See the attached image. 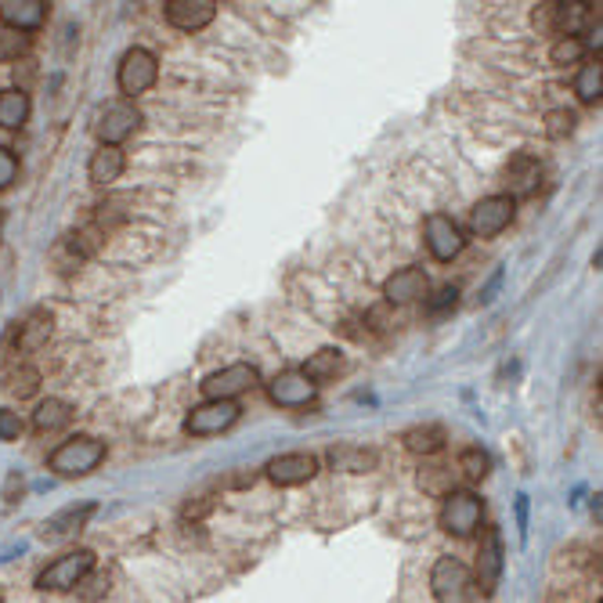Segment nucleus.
Returning <instances> with one entry per match:
<instances>
[{
    "instance_id": "nucleus-13",
    "label": "nucleus",
    "mask_w": 603,
    "mask_h": 603,
    "mask_svg": "<svg viewBox=\"0 0 603 603\" xmlns=\"http://www.w3.org/2000/svg\"><path fill=\"white\" fill-rule=\"evenodd\" d=\"M163 15L181 33H200L217 19V4L214 0H166Z\"/></svg>"
},
{
    "instance_id": "nucleus-9",
    "label": "nucleus",
    "mask_w": 603,
    "mask_h": 603,
    "mask_svg": "<svg viewBox=\"0 0 603 603\" xmlns=\"http://www.w3.org/2000/svg\"><path fill=\"white\" fill-rule=\"evenodd\" d=\"M138 127H141V109H138L134 101L123 98V101H112L109 109L98 116L95 134H98L101 146H116V149H120Z\"/></svg>"
},
{
    "instance_id": "nucleus-16",
    "label": "nucleus",
    "mask_w": 603,
    "mask_h": 603,
    "mask_svg": "<svg viewBox=\"0 0 603 603\" xmlns=\"http://www.w3.org/2000/svg\"><path fill=\"white\" fill-rule=\"evenodd\" d=\"M427 290H430V279L423 268H401L384 282L387 304H412V300H423Z\"/></svg>"
},
{
    "instance_id": "nucleus-6",
    "label": "nucleus",
    "mask_w": 603,
    "mask_h": 603,
    "mask_svg": "<svg viewBox=\"0 0 603 603\" xmlns=\"http://www.w3.org/2000/svg\"><path fill=\"white\" fill-rule=\"evenodd\" d=\"M260 384V373L257 365L250 362H235V365H225V369L209 373L203 379V395L206 401H235L246 390H254Z\"/></svg>"
},
{
    "instance_id": "nucleus-35",
    "label": "nucleus",
    "mask_w": 603,
    "mask_h": 603,
    "mask_svg": "<svg viewBox=\"0 0 603 603\" xmlns=\"http://www.w3.org/2000/svg\"><path fill=\"white\" fill-rule=\"evenodd\" d=\"M535 25H539L542 33H553V25H557V4L553 0H546V4L535 8Z\"/></svg>"
},
{
    "instance_id": "nucleus-23",
    "label": "nucleus",
    "mask_w": 603,
    "mask_h": 603,
    "mask_svg": "<svg viewBox=\"0 0 603 603\" xmlns=\"http://www.w3.org/2000/svg\"><path fill=\"white\" fill-rule=\"evenodd\" d=\"M73 419V405L62 401V398H47L36 405L33 412V430H41V434H55V430H62L65 423Z\"/></svg>"
},
{
    "instance_id": "nucleus-1",
    "label": "nucleus",
    "mask_w": 603,
    "mask_h": 603,
    "mask_svg": "<svg viewBox=\"0 0 603 603\" xmlns=\"http://www.w3.org/2000/svg\"><path fill=\"white\" fill-rule=\"evenodd\" d=\"M101 459H105V441L90 438V434H76L51 452L47 466L55 470L58 477H84L90 470H98Z\"/></svg>"
},
{
    "instance_id": "nucleus-28",
    "label": "nucleus",
    "mask_w": 603,
    "mask_h": 603,
    "mask_svg": "<svg viewBox=\"0 0 603 603\" xmlns=\"http://www.w3.org/2000/svg\"><path fill=\"white\" fill-rule=\"evenodd\" d=\"M585 58V41L579 36H557V44L549 47V62L553 65H574Z\"/></svg>"
},
{
    "instance_id": "nucleus-37",
    "label": "nucleus",
    "mask_w": 603,
    "mask_h": 603,
    "mask_svg": "<svg viewBox=\"0 0 603 603\" xmlns=\"http://www.w3.org/2000/svg\"><path fill=\"white\" fill-rule=\"evenodd\" d=\"M0 603H4V596H0Z\"/></svg>"
},
{
    "instance_id": "nucleus-14",
    "label": "nucleus",
    "mask_w": 603,
    "mask_h": 603,
    "mask_svg": "<svg viewBox=\"0 0 603 603\" xmlns=\"http://www.w3.org/2000/svg\"><path fill=\"white\" fill-rule=\"evenodd\" d=\"M319 474V459L311 452H286L274 455L268 463V477L279 484V488H297V484H308Z\"/></svg>"
},
{
    "instance_id": "nucleus-3",
    "label": "nucleus",
    "mask_w": 603,
    "mask_h": 603,
    "mask_svg": "<svg viewBox=\"0 0 603 603\" xmlns=\"http://www.w3.org/2000/svg\"><path fill=\"white\" fill-rule=\"evenodd\" d=\"M95 571V553L90 549H69L58 560H51L47 568L36 574V589H51V593H65V589H76L87 574Z\"/></svg>"
},
{
    "instance_id": "nucleus-29",
    "label": "nucleus",
    "mask_w": 603,
    "mask_h": 603,
    "mask_svg": "<svg viewBox=\"0 0 603 603\" xmlns=\"http://www.w3.org/2000/svg\"><path fill=\"white\" fill-rule=\"evenodd\" d=\"M574 123H579V120H574L571 109H549L546 112V138L549 141H563L574 130Z\"/></svg>"
},
{
    "instance_id": "nucleus-21",
    "label": "nucleus",
    "mask_w": 603,
    "mask_h": 603,
    "mask_svg": "<svg viewBox=\"0 0 603 603\" xmlns=\"http://www.w3.org/2000/svg\"><path fill=\"white\" fill-rule=\"evenodd\" d=\"M300 373H304L314 387H322L325 379H336L340 373H344V354L333 351V347H322L319 354H311Z\"/></svg>"
},
{
    "instance_id": "nucleus-18",
    "label": "nucleus",
    "mask_w": 603,
    "mask_h": 603,
    "mask_svg": "<svg viewBox=\"0 0 603 603\" xmlns=\"http://www.w3.org/2000/svg\"><path fill=\"white\" fill-rule=\"evenodd\" d=\"M123 166H127L123 149H116V146H98V152L90 155V163H87V177H90V185L109 189L112 181H120Z\"/></svg>"
},
{
    "instance_id": "nucleus-31",
    "label": "nucleus",
    "mask_w": 603,
    "mask_h": 603,
    "mask_svg": "<svg viewBox=\"0 0 603 603\" xmlns=\"http://www.w3.org/2000/svg\"><path fill=\"white\" fill-rule=\"evenodd\" d=\"M488 466H492V459L481 449H466L463 455H459V470H463L470 481H481L484 474H488Z\"/></svg>"
},
{
    "instance_id": "nucleus-8",
    "label": "nucleus",
    "mask_w": 603,
    "mask_h": 603,
    "mask_svg": "<svg viewBox=\"0 0 603 603\" xmlns=\"http://www.w3.org/2000/svg\"><path fill=\"white\" fill-rule=\"evenodd\" d=\"M517 214V203L509 200V195H484V200L470 209V231L477 235V239H495L499 231L509 228V220Z\"/></svg>"
},
{
    "instance_id": "nucleus-10",
    "label": "nucleus",
    "mask_w": 603,
    "mask_h": 603,
    "mask_svg": "<svg viewBox=\"0 0 603 603\" xmlns=\"http://www.w3.org/2000/svg\"><path fill=\"white\" fill-rule=\"evenodd\" d=\"M423 235H427V250L434 260H441V265H449V260H455L459 254H463V228L455 225V220L449 214H430L423 220Z\"/></svg>"
},
{
    "instance_id": "nucleus-2",
    "label": "nucleus",
    "mask_w": 603,
    "mask_h": 603,
    "mask_svg": "<svg viewBox=\"0 0 603 603\" xmlns=\"http://www.w3.org/2000/svg\"><path fill=\"white\" fill-rule=\"evenodd\" d=\"M430 593H434L438 603H474L477 585L463 560L441 557L434 563V571H430Z\"/></svg>"
},
{
    "instance_id": "nucleus-15",
    "label": "nucleus",
    "mask_w": 603,
    "mask_h": 603,
    "mask_svg": "<svg viewBox=\"0 0 603 603\" xmlns=\"http://www.w3.org/2000/svg\"><path fill=\"white\" fill-rule=\"evenodd\" d=\"M503 181H506V192H503V195H509V200L517 203L520 195H531L535 189H539V181H542V163L535 160L531 152H520V155H514V160L506 163Z\"/></svg>"
},
{
    "instance_id": "nucleus-33",
    "label": "nucleus",
    "mask_w": 603,
    "mask_h": 603,
    "mask_svg": "<svg viewBox=\"0 0 603 603\" xmlns=\"http://www.w3.org/2000/svg\"><path fill=\"white\" fill-rule=\"evenodd\" d=\"M19 177V155L8 146H0V189H8Z\"/></svg>"
},
{
    "instance_id": "nucleus-12",
    "label": "nucleus",
    "mask_w": 603,
    "mask_h": 603,
    "mask_svg": "<svg viewBox=\"0 0 603 603\" xmlns=\"http://www.w3.org/2000/svg\"><path fill=\"white\" fill-rule=\"evenodd\" d=\"M503 535L499 528H488L481 539V553H477V574H474V585L481 589L484 596H492L499 589L503 579Z\"/></svg>"
},
{
    "instance_id": "nucleus-19",
    "label": "nucleus",
    "mask_w": 603,
    "mask_h": 603,
    "mask_svg": "<svg viewBox=\"0 0 603 603\" xmlns=\"http://www.w3.org/2000/svg\"><path fill=\"white\" fill-rule=\"evenodd\" d=\"M325 459H330L333 470H344V474H365L379 463V455L373 449H362V444H336Z\"/></svg>"
},
{
    "instance_id": "nucleus-36",
    "label": "nucleus",
    "mask_w": 603,
    "mask_h": 603,
    "mask_svg": "<svg viewBox=\"0 0 603 603\" xmlns=\"http://www.w3.org/2000/svg\"><path fill=\"white\" fill-rule=\"evenodd\" d=\"M455 297H459V290H455V286H444V290L438 293V300H434V304H430V311H434V314H441L444 308H455Z\"/></svg>"
},
{
    "instance_id": "nucleus-4",
    "label": "nucleus",
    "mask_w": 603,
    "mask_h": 603,
    "mask_svg": "<svg viewBox=\"0 0 603 603\" xmlns=\"http://www.w3.org/2000/svg\"><path fill=\"white\" fill-rule=\"evenodd\" d=\"M155 80H160V58H155L149 47H130L120 58V69H116V84H120L127 101L152 90Z\"/></svg>"
},
{
    "instance_id": "nucleus-30",
    "label": "nucleus",
    "mask_w": 603,
    "mask_h": 603,
    "mask_svg": "<svg viewBox=\"0 0 603 603\" xmlns=\"http://www.w3.org/2000/svg\"><path fill=\"white\" fill-rule=\"evenodd\" d=\"M36 387H41V373L30 369V365H22L19 373H11V376H8V395H15V398H30V395H36Z\"/></svg>"
},
{
    "instance_id": "nucleus-20",
    "label": "nucleus",
    "mask_w": 603,
    "mask_h": 603,
    "mask_svg": "<svg viewBox=\"0 0 603 603\" xmlns=\"http://www.w3.org/2000/svg\"><path fill=\"white\" fill-rule=\"evenodd\" d=\"M47 336H51V311L36 308V311H30V314L22 319L15 344H19V351L30 354V351H36V347H44V344H47Z\"/></svg>"
},
{
    "instance_id": "nucleus-26",
    "label": "nucleus",
    "mask_w": 603,
    "mask_h": 603,
    "mask_svg": "<svg viewBox=\"0 0 603 603\" xmlns=\"http://www.w3.org/2000/svg\"><path fill=\"white\" fill-rule=\"evenodd\" d=\"M589 4H557V25L553 33L557 36H579L585 25H589Z\"/></svg>"
},
{
    "instance_id": "nucleus-24",
    "label": "nucleus",
    "mask_w": 603,
    "mask_h": 603,
    "mask_svg": "<svg viewBox=\"0 0 603 603\" xmlns=\"http://www.w3.org/2000/svg\"><path fill=\"white\" fill-rule=\"evenodd\" d=\"M95 514V503H84V506H69V509H62V514H55L47 520V531L51 539H62V535H73V531H80L87 517Z\"/></svg>"
},
{
    "instance_id": "nucleus-27",
    "label": "nucleus",
    "mask_w": 603,
    "mask_h": 603,
    "mask_svg": "<svg viewBox=\"0 0 603 603\" xmlns=\"http://www.w3.org/2000/svg\"><path fill=\"white\" fill-rule=\"evenodd\" d=\"M600 90H603V65L585 62L579 76H574V95H579L585 105H593V101H600Z\"/></svg>"
},
{
    "instance_id": "nucleus-22",
    "label": "nucleus",
    "mask_w": 603,
    "mask_h": 603,
    "mask_svg": "<svg viewBox=\"0 0 603 603\" xmlns=\"http://www.w3.org/2000/svg\"><path fill=\"white\" fill-rule=\"evenodd\" d=\"M25 120H30V95H25L22 87L0 90V127L19 130Z\"/></svg>"
},
{
    "instance_id": "nucleus-11",
    "label": "nucleus",
    "mask_w": 603,
    "mask_h": 603,
    "mask_svg": "<svg viewBox=\"0 0 603 603\" xmlns=\"http://www.w3.org/2000/svg\"><path fill=\"white\" fill-rule=\"evenodd\" d=\"M268 398L274 405H282V409H304V405L319 398V387H314L300 369H286L268 384Z\"/></svg>"
},
{
    "instance_id": "nucleus-7",
    "label": "nucleus",
    "mask_w": 603,
    "mask_h": 603,
    "mask_svg": "<svg viewBox=\"0 0 603 603\" xmlns=\"http://www.w3.org/2000/svg\"><path fill=\"white\" fill-rule=\"evenodd\" d=\"M239 416H243L239 401H203L189 412L185 430L192 438H214L239 423Z\"/></svg>"
},
{
    "instance_id": "nucleus-17",
    "label": "nucleus",
    "mask_w": 603,
    "mask_h": 603,
    "mask_svg": "<svg viewBox=\"0 0 603 603\" xmlns=\"http://www.w3.org/2000/svg\"><path fill=\"white\" fill-rule=\"evenodd\" d=\"M44 19H47V4H44V0H4V4H0V22H4L11 33H33V30H41Z\"/></svg>"
},
{
    "instance_id": "nucleus-5",
    "label": "nucleus",
    "mask_w": 603,
    "mask_h": 603,
    "mask_svg": "<svg viewBox=\"0 0 603 603\" xmlns=\"http://www.w3.org/2000/svg\"><path fill=\"white\" fill-rule=\"evenodd\" d=\"M484 520V503L477 499L474 492H449L441 503V528L455 535V539H470L477 535Z\"/></svg>"
},
{
    "instance_id": "nucleus-25",
    "label": "nucleus",
    "mask_w": 603,
    "mask_h": 603,
    "mask_svg": "<svg viewBox=\"0 0 603 603\" xmlns=\"http://www.w3.org/2000/svg\"><path fill=\"white\" fill-rule=\"evenodd\" d=\"M441 444H444V430L438 423L412 427L409 434H405V449L416 455H434V452H441Z\"/></svg>"
},
{
    "instance_id": "nucleus-34",
    "label": "nucleus",
    "mask_w": 603,
    "mask_h": 603,
    "mask_svg": "<svg viewBox=\"0 0 603 603\" xmlns=\"http://www.w3.org/2000/svg\"><path fill=\"white\" fill-rule=\"evenodd\" d=\"M25 44H30V41H25V36L22 33H0V58H19L22 55V51H25Z\"/></svg>"
},
{
    "instance_id": "nucleus-32",
    "label": "nucleus",
    "mask_w": 603,
    "mask_h": 603,
    "mask_svg": "<svg viewBox=\"0 0 603 603\" xmlns=\"http://www.w3.org/2000/svg\"><path fill=\"white\" fill-rule=\"evenodd\" d=\"M22 430H25V423L15 409H0V441H19Z\"/></svg>"
}]
</instances>
